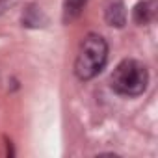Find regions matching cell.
I'll use <instances>...</instances> for the list:
<instances>
[{"instance_id": "obj_1", "label": "cell", "mask_w": 158, "mask_h": 158, "mask_svg": "<svg viewBox=\"0 0 158 158\" xmlns=\"http://www.w3.org/2000/svg\"><path fill=\"white\" fill-rule=\"evenodd\" d=\"M108 61V43L99 34H88L76 52L74 74L78 80H91L95 78Z\"/></svg>"}, {"instance_id": "obj_2", "label": "cell", "mask_w": 158, "mask_h": 158, "mask_svg": "<svg viewBox=\"0 0 158 158\" xmlns=\"http://www.w3.org/2000/svg\"><path fill=\"white\" fill-rule=\"evenodd\" d=\"M149 84V71L147 67L132 58L123 60L115 65L110 76V88L125 97H139Z\"/></svg>"}, {"instance_id": "obj_3", "label": "cell", "mask_w": 158, "mask_h": 158, "mask_svg": "<svg viewBox=\"0 0 158 158\" xmlns=\"http://www.w3.org/2000/svg\"><path fill=\"white\" fill-rule=\"evenodd\" d=\"M156 17V0H143V2H138L132 10V19L136 24L145 26L151 24Z\"/></svg>"}, {"instance_id": "obj_4", "label": "cell", "mask_w": 158, "mask_h": 158, "mask_svg": "<svg viewBox=\"0 0 158 158\" xmlns=\"http://www.w3.org/2000/svg\"><path fill=\"white\" fill-rule=\"evenodd\" d=\"M104 21L108 26H115V28H123L127 24V10L121 0H112L104 10Z\"/></svg>"}, {"instance_id": "obj_5", "label": "cell", "mask_w": 158, "mask_h": 158, "mask_svg": "<svg viewBox=\"0 0 158 158\" xmlns=\"http://www.w3.org/2000/svg\"><path fill=\"white\" fill-rule=\"evenodd\" d=\"M84 6H86V0H65L63 2V23L74 21L82 13Z\"/></svg>"}, {"instance_id": "obj_6", "label": "cell", "mask_w": 158, "mask_h": 158, "mask_svg": "<svg viewBox=\"0 0 158 158\" xmlns=\"http://www.w3.org/2000/svg\"><path fill=\"white\" fill-rule=\"evenodd\" d=\"M15 2H17V0H0V15H2L6 10H10Z\"/></svg>"}]
</instances>
